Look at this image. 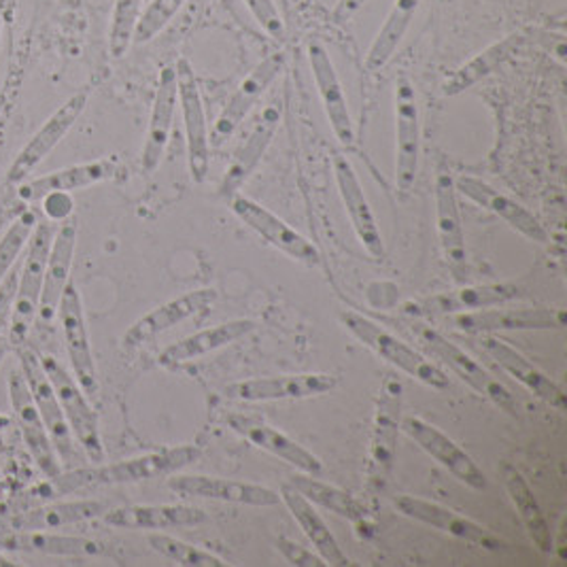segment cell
I'll return each instance as SVG.
<instances>
[{
    "mask_svg": "<svg viewBox=\"0 0 567 567\" xmlns=\"http://www.w3.org/2000/svg\"><path fill=\"white\" fill-rule=\"evenodd\" d=\"M198 457H200V449L192 444H183L175 449H162L155 453L130 457L120 464H94V467L79 465L69 472H62L50 483L55 495H69L78 491L113 487V485H132V483L173 476L183 467L198 462Z\"/></svg>",
    "mask_w": 567,
    "mask_h": 567,
    "instance_id": "obj_1",
    "label": "cell"
},
{
    "mask_svg": "<svg viewBox=\"0 0 567 567\" xmlns=\"http://www.w3.org/2000/svg\"><path fill=\"white\" fill-rule=\"evenodd\" d=\"M55 224L39 219L37 228L30 234V240L24 254V264L18 270V289L13 298V310H11V323H9V347H20L28 342V336L34 330L37 312H39V300L41 289L45 279V266L52 251L53 236H55Z\"/></svg>",
    "mask_w": 567,
    "mask_h": 567,
    "instance_id": "obj_2",
    "label": "cell"
},
{
    "mask_svg": "<svg viewBox=\"0 0 567 567\" xmlns=\"http://www.w3.org/2000/svg\"><path fill=\"white\" fill-rule=\"evenodd\" d=\"M342 323L347 326V330L351 334L360 340L361 344H365L379 358H383L393 368L404 372L406 377L423 383L425 388L442 391L451 385L449 377L444 374V370L440 365L423 358L419 351H414L413 347L402 342L398 336L391 334L385 328L374 323L372 319L363 317L360 312H344Z\"/></svg>",
    "mask_w": 567,
    "mask_h": 567,
    "instance_id": "obj_3",
    "label": "cell"
},
{
    "mask_svg": "<svg viewBox=\"0 0 567 567\" xmlns=\"http://www.w3.org/2000/svg\"><path fill=\"white\" fill-rule=\"evenodd\" d=\"M18 355H20V370L27 379L28 388L32 393V400L39 409V414L48 427V434L52 439L53 446H55V453H58V460L62 467L66 470H73L83 465V455L78 449V440L71 432V425L66 421V416L62 413V406L58 402V395L53 391L52 383L43 370V363H41V355L28 347L27 342L16 347Z\"/></svg>",
    "mask_w": 567,
    "mask_h": 567,
    "instance_id": "obj_4",
    "label": "cell"
},
{
    "mask_svg": "<svg viewBox=\"0 0 567 567\" xmlns=\"http://www.w3.org/2000/svg\"><path fill=\"white\" fill-rule=\"evenodd\" d=\"M43 370L52 383L53 391L58 395V402L62 406V413L66 416L71 432L78 440L83 455L92 464H103L104 444L101 436V425H99V414L92 409L90 398L81 389L78 379L69 368H64L60 361L52 355H41Z\"/></svg>",
    "mask_w": 567,
    "mask_h": 567,
    "instance_id": "obj_5",
    "label": "cell"
},
{
    "mask_svg": "<svg viewBox=\"0 0 567 567\" xmlns=\"http://www.w3.org/2000/svg\"><path fill=\"white\" fill-rule=\"evenodd\" d=\"M413 332L419 342L442 363H446L467 388L474 389L478 395L491 400L499 411L504 413L516 414L518 404H516L515 395L504 388L499 381H495L489 372L478 363L472 360L464 349H460L457 344H453L446 336L440 334L439 330L423 326V323H414Z\"/></svg>",
    "mask_w": 567,
    "mask_h": 567,
    "instance_id": "obj_6",
    "label": "cell"
},
{
    "mask_svg": "<svg viewBox=\"0 0 567 567\" xmlns=\"http://www.w3.org/2000/svg\"><path fill=\"white\" fill-rule=\"evenodd\" d=\"M177 73V103L183 115L185 143H187V164L194 183H205L210 171V143L203 94L198 79L187 58H179L175 64Z\"/></svg>",
    "mask_w": 567,
    "mask_h": 567,
    "instance_id": "obj_7",
    "label": "cell"
},
{
    "mask_svg": "<svg viewBox=\"0 0 567 567\" xmlns=\"http://www.w3.org/2000/svg\"><path fill=\"white\" fill-rule=\"evenodd\" d=\"M87 101H90V92L81 90L53 111L52 115L43 122V126L28 138L27 145L11 162L7 171L9 185L18 187L20 183L32 177V173L48 159V155L52 154L53 150L62 143V138L78 124L81 113L87 106Z\"/></svg>",
    "mask_w": 567,
    "mask_h": 567,
    "instance_id": "obj_8",
    "label": "cell"
},
{
    "mask_svg": "<svg viewBox=\"0 0 567 567\" xmlns=\"http://www.w3.org/2000/svg\"><path fill=\"white\" fill-rule=\"evenodd\" d=\"M421 157V113L413 81L400 75L395 81V189L400 198L413 192Z\"/></svg>",
    "mask_w": 567,
    "mask_h": 567,
    "instance_id": "obj_9",
    "label": "cell"
},
{
    "mask_svg": "<svg viewBox=\"0 0 567 567\" xmlns=\"http://www.w3.org/2000/svg\"><path fill=\"white\" fill-rule=\"evenodd\" d=\"M285 69V53L277 52L266 55L254 71L240 81L230 101L221 109L215 126L208 132L210 150H219L233 138L234 132L243 126V122L249 117L254 106L258 104L264 92L279 79Z\"/></svg>",
    "mask_w": 567,
    "mask_h": 567,
    "instance_id": "obj_10",
    "label": "cell"
},
{
    "mask_svg": "<svg viewBox=\"0 0 567 567\" xmlns=\"http://www.w3.org/2000/svg\"><path fill=\"white\" fill-rule=\"evenodd\" d=\"M7 388H9L11 409H13V414L18 419V425H20V432H22V439H24L30 457L34 460V464L39 465L41 474L48 481L58 478L64 472V467L58 460L55 446H53L52 439L48 434V427H45V423L39 414V409L32 400V393H30L27 379H24L20 368H13L9 372Z\"/></svg>",
    "mask_w": 567,
    "mask_h": 567,
    "instance_id": "obj_11",
    "label": "cell"
},
{
    "mask_svg": "<svg viewBox=\"0 0 567 567\" xmlns=\"http://www.w3.org/2000/svg\"><path fill=\"white\" fill-rule=\"evenodd\" d=\"M230 205H233L234 215L245 226H249L275 249L284 251L285 256H289L305 266H310V268H317L321 264V254L309 238L305 234L298 233L296 228H291L272 210L261 207L259 203L243 196V194H234Z\"/></svg>",
    "mask_w": 567,
    "mask_h": 567,
    "instance_id": "obj_12",
    "label": "cell"
},
{
    "mask_svg": "<svg viewBox=\"0 0 567 567\" xmlns=\"http://www.w3.org/2000/svg\"><path fill=\"white\" fill-rule=\"evenodd\" d=\"M58 319H60V328L64 334V347L69 353L71 368H73V377L78 379L79 385L85 391L87 398H96L99 389H101L99 370H96V361L92 353L83 302H81L78 287L73 284L66 285V289L62 293Z\"/></svg>",
    "mask_w": 567,
    "mask_h": 567,
    "instance_id": "obj_13",
    "label": "cell"
},
{
    "mask_svg": "<svg viewBox=\"0 0 567 567\" xmlns=\"http://www.w3.org/2000/svg\"><path fill=\"white\" fill-rule=\"evenodd\" d=\"M567 317L564 309H483L453 317V326L465 334L493 332H550L564 330Z\"/></svg>",
    "mask_w": 567,
    "mask_h": 567,
    "instance_id": "obj_14",
    "label": "cell"
},
{
    "mask_svg": "<svg viewBox=\"0 0 567 567\" xmlns=\"http://www.w3.org/2000/svg\"><path fill=\"white\" fill-rule=\"evenodd\" d=\"M217 289L213 287H203V289H194V291H187L175 300H168L164 305H159L157 309L150 310L147 315H143L141 319H136L126 334L122 338L124 342V349H138L147 342L155 340L157 336L173 330L175 326H179L183 321L200 315V312H207L215 302H217Z\"/></svg>",
    "mask_w": 567,
    "mask_h": 567,
    "instance_id": "obj_15",
    "label": "cell"
},
{
    "mask_svg": "<svg viewBox=\"0 0 567 567\" xmlns=\"http://www.w3.org/2000/svg\"><path fill=\"white\" fill-rule=\"evenodd\" d=\"M338 379L334 374L312 372L293 377H268L238 381L224 389V395L236 402H284V400H309L334 391Z\"/></svg>",
    "mask_w": 567,
    "mask_h": 567,
    "instance_id": "obj_16",
    "label": "cell"
},
{
    "mask_svg": "<svg viewBox=\"0 0 567 567\" xmlns=\"http://www.w3.org/2000/svg\"><path fill=\"white\" fill-rule=\"evenodd\" d=\"M402 430L409 439H413L430 457H434L444 470H449L460 483L474 491L487 489V476L476 462L465 453L460 444H455L439 427L430 425L419 416H406L402 421Z\"/></svg>",
    "mask_w": 567,
    "mask_h": 567,
    "instance_id": "obj_17",
    "label": "cell"
},
{
    "mask_svg": "<svg viewBox=\"0 0 567 567\" xmlns=\"http://www.w3.org/2000/svg\"><path fill=\"white\" fill-rule=\"evenodd\" d=\"M284 117V101L281 96H275L270 103L266 104L259 111L256 122L251 130L247 132L243 145L236 150L233 157V164L226 171V177L219 185V194L221 196H230L238 194V189L243 187V183L251 177V173L258 168L261 155L266 154L268 145L272 143L279 124Z\"/></svg>",
    "mask_w": 567,
    "mask_h": 567,
    "instance_id": "obj_18",
    "label": "cell"
},
{
    "mask_svg": "<svg viewBox=\"0 0 567 567\" xmlns=\"http://www.w3.org/2000/svg\"><path fill=\"white\" fill-rule=\"evenodd\" d=\"M307 53H309L310 73L315 79L317 94L323 104L330 128L334 132L336 138L349 147L355 141V126H353L349 103H347L340 78L336 73L330 52L321 41H310Z\"/></svg>",
    "mask_w": 567,
    "mask_h": 567,
    "instance_id": "obj_19",
    "label": "cell"
},
{
    "mask_svg": "<svg viewBox=\"0 0 567 567\" xmlns=\"http://www.w3.org/2000/svg\"><path fill=\"white\" fill-rule=\"evenodd\" d=\"M334 177L338 194L342 198V205H344V210L349 215V221L353 226V233L358 236L361 247L368 251L370 258L385 259L383 234H381L377 217L363 194L360 177H358L353 164L344 155L334 157Z\"/></svg>",
    "mask_w": 567,
    "mask_h": 567,
    "instance_id": "obj_20",
    "label": "cell"
},
{
    "mask_svg": "<svg viewBox=\"0 0 567 567\" xmlns=\"http://www.w3.org/2000/svg\"><path fill=\"white\" fill-rule=\"evenodd\" d=\"M168 489L175 491L183 497H200V499H215L238 506H256V508H270L281 502L279 491L268 489L254 483H238L217 476L205 474H173L168 478Z\"/></svg>",
    "mask_w": 567,
    "mask_h": 567,
    "instance_id": "obj_21",
    "label": "cell"
},
{
    "mask_svg": "<svg viewBox=\"0 0 567 567\" xmlns=\"http://www.w3.org/2000/svg\"><path fill=\"white\" fill-rule=\"evenodd\" d=\"M75 249H78V226H75V221L66 219L55 228L52 251H50V259L45 266L39 312H37V321H34L45 330L52 328L53 319L58 317L62 293H64L66 285L71 284Z\"/></svg>",
    "mask_w": 567,
    "mask_h": 567,
    "instance_id": "obj_22",
    "label": "cell"
},
{
    "mask_svg": "<svg viewBox=\"0 0 567 567\" xmlns=\"http://www.w3.org/2000/svg\"><path fill=\"white\" fill-rule=\"evenodd\" d=\"M393 504L402 515L419 520V523L432 525L457 540L481 546L485 550H502L506 546L497 536H493L487 527L478 525L476 520H472L467 516L457 515V513L440 506L436 502H427V499H421L414 495H400V497H395Z\"/></svg>",
    "mask_w": 567,
    "mask_h": 567,
    "instance_id": "obj_23",
    "label": "cell"
},
{
    "mask_svg": "<svg viewBox=\"0 0 567 567\" xmlns=\"http://www.w3.org/2000/svg\"><path fill=\"white\" fill-rule=\"evenodd\" d=\"M455 189H457V194H462L474 205H478V207L493 213L495 217L504 219L515 233L525 236L527 240L538 243V245L548 243V233L542 226L540 219L532 210L518 205L511 196L491 187L489 183H485L478 177H472V175H462V177L455 179Z\"/></svg>",
    "mask_w": 567,
    "mask_h": 567,
    "instance_id": "obj_24",
    "label": "cell"
},
{
    "mask_svg": "<svg viewBox=\"0 0 567 567\" xmlns=\"http://www.w3.org/2000/svg\"><path fill=\"white\" fill-rule=\"evenodd\" d=\"M226 421H228V427L233 430L234 434L251 442L254 446H258L261 451L284 460L285 464L293 465L302 474L319 476L323 472V465H321L317 455H312L302 444L289 439L284 432L275 430L272 425H268L266 421H261L258 416L234 413L228 414Z\"/></svg>",
    "mask_w": 567,
    "mask_h": 567,
    "instance_id": "obj_25",
    "label": "cell"
},
{
    "mask_svg": "<svg viewBox=\"0 0 567 567\" xmlns=\"http://www.w3.org/2000/svg\"><path fill=\"white\" fill-rule=\"evenodd\" d=\"M434 198H436V224H439L442 254L449 268L453 270L455 279L464 281L465 270H467V249H465L464 224H462V213L457 203L455 177L442 166L436 175Z\"/></svg>",
    "mask_w": 567,
    "mask_h": 567,
    "instance_id": "obj_26",
    "label": "cell"
},
{
    "mask_svg": "<svg viewBox=\"0 0 567 567\" xmlns=\"http://www.w3.org/2000/svg\"><path fill=\"white\" fill-rule=\"evenodd\" d=\"M516 296H518V287L513 284L467 285L455 291H442L413 305H406V312L416 317L462 315V312H474V310L506 305L515 300Z\"/></svg>",
    "mask_w": 567,
    "mask_h": 567,
    "instance_id": "obj_27",
    "label": "cell"
},
{
    "mask_svg": "<svg viewBox=\"0 0 567 567\" xmlns=\"http://www.w3.org/2000/svg\"><path fill=\"white\" fill-rule=\"evenodd\" d=\"M481 349L506 374H511L523 388L529 389L536 398H540L542 402H546L548 406H553L557 411H566L567 400L564 389L559 388L546 372H542L534 361H529L523 353H518L515 347H511L508 342H504L499 338L487 336L481 340Z\"/></svg>",
    "mask_w": 567,
    "mask_h": 567,
    "instance_id": "obj_28",
    "label": "cell"
},
{
    "mask_svg": "<svg viewBox=\"0 0 567 567\" xmlns=\"http://www.w3.org/2000/svg\"><path fill=\"white\" fill-rule=\"evenodd\" d=\"M120 166L115 157H104V159H94V162H83L69 168L53 171L50 175L43 177H30L18 185V194L24 203H39L52 192H78L92 185H99L103 181L113 179L117 175Z\"/></svg>",
    "mask_w": 567,
    "mask_h": 567,
    "instance_id": "obj_29",
    "label": "cell"
},
{
    "mask_svg": "<svg viewBox=\"0 0 567 567\" xmlns=\"http://www.w3.org/2000/svg\"><path fill=\"white\" fill-rule=\"evenodd\" d=\"M175 111H177V73H175V66H164L157 81L150 126H147L145 145L141 154V166L145 173H154L164 157L171 130H173Z\"/></svg>",
    "mask_w": 567,
    "mask_h": 567,
    "instance_id": "obj_30",
    "label": "cell"
},
{
    "mask_svg": "<svg viewBox=\"0 0 567 567\" xmlns=\"http://www.w3.org/2000/svg\"><path fill=\"white\" fill-rule=\"evenodd\" d=\"M256 328H258V323L251 319H233V321L217 323L208 330H200L196 334L185 336V338H181L179 342H175L162 351L159 365L177 368L183 363L205 358V355H210L224 347H230L240 338L256 332Z\"/></svg>",
    "mask_w": 567,
    "mask_h": 567,
    "instance_id": "obj_31",
    "label": "cell"
},
{
    "mask_svg": "<svg viewBox=\"0 0 567 567\" xmlns=\"http://www.w3.org/2000/svg\"><path fill=\"white\" fill-rule=\"evenodd\" d=\"M205 511L194 506H126L104 513V523L120 529H179L207 523Z\"/></svg>",
    "mask_w": 567,
    "mask_h": 567,
    "instance_id": "obj_32",
    "label": "cell"
},
{
    "mask_svg": "<svg viewBox=\"0 0 567 567\" xmlns=\"http://www.w3.org/2000/svg\"><path fill=\"white\" fill-rule=\"evenodd\" d=\"M527 37L515 32L504 37L502 41L493 43L489 48H485L483 52L476 53L474 58H470L460 69H455V73L442 83V94L444 96H460L465 90L474 87L478 81L493 75L502 64H506L515 53L520 52L525 48Z\"/></svg>",
    "mask_w": 567,
    "mask_h": 567,
    "instance_id": "obj_33",
    "label": "cell"
},
{
    "mask_svg": "<svg viewBox=\"0 0 567 567\" xmlns=\"http://www.w3.org/2000/svg\"><path fill=\"white\" fill-rule=\"evenodd\" d=\"M279 495H281V502L285 506L289 508L291 516L296 518V523L300 525V529L305 532V536L309 538L310 544L315 546V550L321 555V559L328 566H351L349 557L340 548L334 534L330 532L326 520L315 511V504H310L309 499L300 491L293 489L291 485H284Z\"/></svg>",
    "mask_w": 567,
    "mask_h": 567,
    "instance_id": "obj_34",
    "label": "cell"
},
{
    "mask_svg": "<svg viewBox=\"0 0 567 567\" xmlns=\"http://www.w3.org/2000/svg\"><path fill=\"white\" fill-rule=\"evenodd\" d=\"M0 546L18 553H37L52 557H99L104 555V544L79 536H60L52 532H18L4 536Z\"/></svg>",
    "mask_w": 567,
    "mask_h": 567,
    "instance_id": "obj_35",
    "label": "cell"
},
{
    "mask_svg": "<svg viewBox=\"0 0 567 567\" xmlns=\"http://www.w3.org/2000/svg\"><path fill=\"white\" fill-rule=\"evenodd\" d=\"M109 508L99 499H73V502H55L34 511H28L13 518V527L18 532H53L60 527L78 525L92 518L104 516Z\"/></svg>",
    "mask_w": 567,
    "mask_h": 567,
    "instance_id": "obj_36",
    "label": "cell"
},
{
    "mask_svg": "<svg viewBox=\"0 0 567 567\" xmlns=\"http://www.w3.org/2000/svg\"><path fill=\"white\" fill-rule=\"evenodd\" d=\"M421 0H393L385 16L383 27L379 28L370 50L365 53V69L379 73L388 66L391 58L400 50L409 28L413 24Z\"/></svg>",
    "mask_w": 567,
    "mask_h": 567,
    "instance_id": "obj_37",
    "label": "cell"
},
{
    "mask_svg": "<svg viewBox=\"0 0 567 567\" xmlns=\"http://www.w3.org/2000/svg\"><path fill=\"white\" fill-rule=\"evenodd\" d=\"M504 483H506V491L515 504L516 513L520 516L529 538L544 555H550L553 553L550 525L542 513L540 504L529 487V483L525 481V476L520 472H516L515 467H511V465L504 467Z\"/></svg>",
    "mask_w": 567,
    "mask_h": 567,
    "instance_id": "obj_38",
    "label": "cell"
},
{
    "mask_svg": "<svg viewBox=\"0 0 567 567\" xmlns=\"http://www.w3.org/2000/svg\"><path fill=\"white\" fill-rule=\"evenodd\" d=\"M289 485L293 489L300 491L309 499L310 504H317V506L334 513L336 516H340L344 520L361 523L368 516V511L361 506V502H358L351 493L338 489L334 485L315 481V476H310V474L293 476L289 481Z\"/></svg>",
    "mask_w": 567,
    "mask_h": 567,
    "instance_id": "obj_39",
    "label": "cell"
},
{
    "mask_svg": "<svg viewBox=\"0 0 567 567\" xmlns=\"http://www.w3.org/2000/svg\"><path fill=\"white\" fill-rule=\"evenodd\" d=\"M39 213L34 208H27L0 238V284L7 275L16 268V261L24 254L30 234L39 224Z\"/></svg>",
    "mask_w": 567,
    "mask_h": 567,
    "instance_id": "obj_40",
    "label": "cell"
},
{
    "mask_svg": "<svg viewBox=\"0 0 567 567\" xmlns=\"http://www.w3.org/2000/svg\"><path fill=\"white\" fill-rule=\"evenodd\" d=\"M141 13L143 0H115L109 27V52L113 58H124L128 53Z\"/></svg>",
    "mask_w": 567,
    "mask_h": 567,
    "instance_id": "obj_41",
    "label": "cell"
},
{
    "mask_svg": "<svg viewBox=\"0 0 567 567\" xmlns=\"http://www.w3.org/2000/svg\"><path fill=\"white\" fill-rule=\"evenodd\" d=\"M147 542H150V546L154 548L155 553H159L162 557L175 561L177 566H226L217 555H213V553H208V550H203V548H198V546H192V544H187V542L177 540V538H173V536H166V534H152V536L147 538Z\"/></svg>",
    "mask_w": 567,
    "mask_h": 567,
    "instance_id": "obj_42",
    "label": "cell"
},
{
    "mask_svg": "<svg viewBox=\"0 0 567 567\" xmlns=\"http://www.w3.org/2000/svg\"><path fill=\"white\" fill-rule=\"evenodd\" d=\"M398 406H400V393L398 398H393L385 391L379 409L377 440H374V465L381 467V476H383V467L385 465L389 467L393 462V442L398 434V416H395Z\"/></svg>",
    "mask_w": 567,
    "mask_h": 567,
    "instance_id": "obj_43",
    "label": "cell"
},
{
    "mask_svg": "<svg viewBox=\"0 0 567 567\" xmlns=\"http://www.w3.org/2000/svg\"><path fill=\"white\" fill-rule=\"evenodd\" d=\"M185 0H152L138 18L132 45H145L154 41L155 37L175 20Z\"/></svg>",
    "mask_w": 567,
    "mask_h": 567,
    "instance_id": "obj_44",
    "label": "cell"
},
{
    "mask_svg": "<svg viewBox=\"0 0 567 567\" xmlns=\"http://www.w3.org/2000/svg\"><path fill=\"white\" fill-rule=\"evenodd\" d=\"M258 22L259 28L272 39V41H284L285 22L279 7L275 0H243Z\"/></svg>",
    "mask_w": 567,
    "mask_h": 567,
    "instance_id": "obj_45",
    "label": "cell"
},
{
    "mask_svg": "<svg viewBox=\"0 0 567 567\" xmlns=\"http://www.w3.org/2000/svg\"><path fill=\"white\" fill-rule=\"evenodd\" d=\"M277 548L284 555L285 561L293 567H326L328 564L321 559L319 553H312L309 548L300 546L298 542L289 540V538H279Z\"/></svg>",
    "mask_w": 567,
    "mask_h": 567,
    "instance_id": "obj_46",
    "label": "cell"
},
{
    "mask_svg": "<svg viewBox=\"0 0 567 567\" xmlns=\"http://www.w3.org/2000/svg\"><path fill=\"white\" fill-rule=\"evenodd\" d=\"M16 289H18V270L13 268V270L7 275V279L0 284V340L7 338V332H9Z\"/></svg>",
    "mask_w": 567,
    "mask_h": 567,
    "instance_id": "obj_47",
    "label": "cell"
},
{
    "mask_svg": "<svg viewBox=\"0 0 567 567\" xmlns=\"http://www.w3.org/2000/svg\"><path fill=\"white\" fill-rule=\"evenodd\" d=\"M41 203H43V213L48 215V219L53 224L66 221L69 215L73 213V207H75L71 194H66V192H52Z\"/></svg>",
    "mask_w": 567,
    "mask_h": 567,
    "instance_id": "obj_48",
    "label": "cell"
},
{
    "mask_svg": "<svg viewBox=\"0 0 567 567\" xmlns=\"http://www.w3.org/2000/svg\"><path fill=\"white\" fill-rule=\"evenodd\" d=\"M365 2L368 0H338L334 9H332V22H334L336 27L349 24L360 13Z\"/></svg>",
    "mask_w": 567,
    "mask_h": 567,
    "instance_id": "obj_49",
    "label": "cell"
},
{
    "mask_svg": "<svg viewBox=\"0 0 567 567\" xmlns=\"http://www.w3.org/2000/svg\"><path fill=\"white\" fill-rule=\"evenodd\" d=\"M7 351H9V338H2L0 340V363H2V358L7 355Z\"/></svg>",
    "mask_w": 567,
    "mask_h": 567,
    "instance_id": "obj_50",
    "label": "cell"
},
{
    "mask_svg": "<svg viewBox=\"0 0 567 567\" xmlns=\"http://www.w3.org/2000/svg\"><path fill=\"white\" fill-rule=\"evenodd\" d=\"M0 37H2V18H0Z\"/></svg>",
    "mask_w": 567,
    "mask_h": 567,
    "instance_id": "obj_51",
    "label": "cell"
}]
</instances>
